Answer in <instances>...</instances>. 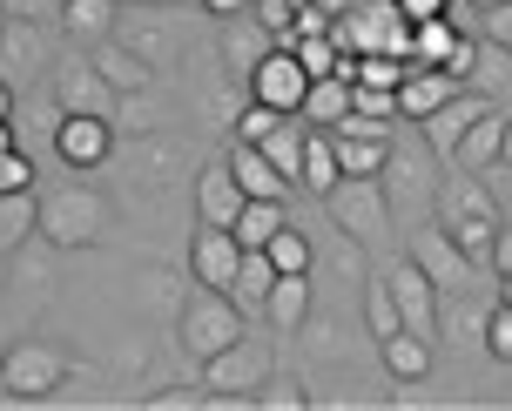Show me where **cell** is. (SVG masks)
<instances>
[{"label": "cell", "mask_w": 512, "mask_h": 411, "mask_svg": "<svg viewBox=\"0 0 512 411\" xmlns=\"http://www.w3.org/2000/svg\"><path fill=\"white\" fill-rule=\"evenodd\" d=\"M344 54H405L411 48V21L398 14V0H358L351 14L331 21Z\"/></svg>", "instance_id": "6da1fadb"}, {"label": "cell", "mask_w": 512, "mask_h": 411, "mask_svg": "<svg viewBox=\"0 0 512 411\" xmlns=\"http://www.w3.org/2000/svg\"><path fill=\"white\" fill-rule=\"evenodd\" d=\"M438 155L425 149V135L411 142V149H384V203L405 209V216H425V209H438Z\"/></svg>", "instance_id": "7a4b0ae2"}, {"label": "cell", "mask_w": 512, "mask_h": 411, "mask_svg": "<svg viewBox=\"0 0 512 411\" xmlns=\"http://www.w3.org/2000/svg\"><path fill=\"white\" fill-rule=\"evenodd\" d=\"M243 337V310H236L230 290H196L189 304H182V351L203 364L216 358L223 344H236Z\"/></svg>", "instance_id": "3957f363"}, {"label": "cell", "mask_w": 512, "mask_h": 411, "mask_svg": "<svg viewBox=\"0 0 512 411\" xmlns=\"http://www.w3.org/2000/svg\"><path fill=\"white\" fill-rule=\"evenodd\" d=\"M68 385V351H54L41 337H21V344H7V358H0V391L7 398H48V391Z\"/></svg>", "instance_id": "277c9868"}, {"label": "cell", "mask_w": 512, "mask_h": 411, "mask_svg": "<svg viewBox=\"0 0 512 411\" xmlns=\"http://www.w3.org/2000/svg\"><path fill=\"white\" fill-rule=\"evenodd\" d=\"M263 378H270V351H263L250 331L236 337V344H223L216 358H203V385H209L216 405H223V398H250Z\"/></svg>", "instance_id": "5b68a950"}, {"label": "cell", "mask_w": 512, "mask_h": 411, "mask_svg": "<svg viewBox=\"0 0 512 411\" xmlns=\"http://www.w3.org/2000/svg\"><path fill=\"white\" fill-rule=\"evenodd\" d=\"M108 223V203L95 196V189H61L54 203H41V216H34V230H48L61 250H81V243H95Z\"/></svg>", "instance_id": "8992f818"}, {"label": "cell", "mask_w": 512, "mask_h": 411, "mask_svg": "<svg viewBox=\"0 0 512 411\" xmlns=\"http://www.w3.org/2000/svg\"><path fill=\"white\" fill-rule=\"evenodd\" d=\"M324 203H331V216L344 223V236H358V243H371V236L384 230V216H391L378 176H337L331 189H324Z\"/></svg>", "instance_id": "52a82bcc"}, {"label": "cell", "mask_w": 512, "mask_h": 411, "mask_svg": "<svg viewBox=\"0 0 512 411\" xmlns=\"http://www.w3.org/2000/svg\"><path fill=\"white\" fill-rule=\"evenodd\" d=\"M304 88H310V75L297 68V54H290V48H263V54H256V68H250V102L277 108V115H297Z\"/></svg>", "instance_id": "ba28073f"}, {"label": "cell", "mask_w": 512, "mask_h": 411, "mask_svg": "<svg viewBox=\"0 0 512 411\" xmlns=\"http://www.w3.org/2000/svg\"><path fill=\"white\" fill-rule=\"evenodd\" d=\"M405 257L432 277V290H465V283H472V270H479V263L452 243V230H445V223H438V230H411V250H405Z\"/></svg>", "instance_id": "9c48e42d"}, {"label": "cell", "mask_w": 512, "mask_h": 411, "mask_svg": "<svg viewBox=\"0 0 512 411\" xmlns=\"http://www.w3.org/2000/svg\"><path fill=\"white\" fill-rule=\"evenodd\" d=\"M486 108H492V95H479V88H459V95H445V102H438L432 115L418 122V135H425V149H432L438 162H445V155L459 149V135L472 129V122H479Z\"/></svg>", "instance_id": "30bf717a"}, {"label": "cell", "mask_w": 512, "mask_h": 411, "mask_svg": "<svg viewBox=\"0 0 512 411\" xmlns=\"http://www.w3.org/2000/svg\"><path fill=\"white\" fill-rule=\"evenodd\" d=\"M384 290H391V304H398V317H405V331L418 337H438V290L432 277L418 270V263H391V277H384Z\"/></svg>", "instance_id": "8fae6325"}, {"label": "cell", "mask_w": 512, "mask_h": 411, "mask_svg": "<svg viewBox=\"0 0 512 411\" xmlns=\"http://www.w3.org/2000/svg\"><path fill=\"white\" fill-rule=\"evenodd\" d=\"M108 149H115L108 115H61V122H54V155H61L68 169H95V162H108Z\"/></svg>", "instance_id": "7c38bea8"}, {"label": "cell", "mask_w": 512, "mask_h": 411, "mask_svg": "<svg viewBox=\"0 0 512 411\" xmlns=\"http://www.w3.org/2000/svg\"><path fill=\"white\" fill-rule=\"evenodd\" d=\"M236 263H243V243H236L230 230L203 223V230H196V243H189V277L203 283V290H230Z\"/></svg>", "instance_id": "4fadbf2b"}, {"label": "cell", "mask_w": 512, "mask_h": 411, "mask_svg": "<svg viewBox=\"0 0 512 411\" xmlns=\"http://www.w3.org/2000/svg\"><path fill=\"white\" fill-rule=\"evenodd\" d=\"M459 88H465V81H452L445 68H418V61H411L405 81H398V115L425 122V115H432V108L445 102V95H459Z\"/></svg>", "instance_id": "5bb4252c"}, {"label": "cell", "mask_w": 512, "mask_h": 411, "mask_svg": "<svg viewBox=\"0 0 512 411\" xmlns=\"http://www.w3.org/2000/svg\"><path fill=\"white\" fill-rule=\"evenodd\" d=\"M499 135H506V115H499V108H486V115L459 135V149L445 155V162H452V169H465V176H486L492 162H499Z\"/></svg>", "instance_id": "9a60e30c"}, {"label": "cell", "mask_w": 512, "mask_h": 411, "mask_svg": "<svg viewBox=\"0 0 512 411\" xmlns=\"http://www.w3.org/2000/svg\"><path fill=\"white\" fill-rule=\"evenodd\" d=\"M41 68V21H0V81L14 88Z\"/></svg>", "instance_id": "2e32d148"}, {"label": "cell", "mask_w": 512, "mask_h": 411, "mask_svg": "<svg viewBox=\"0 0 512 411\" xmlns=\"http://www.w3.org/2000/svg\"><path fill=\"white\" fill-rule=\"evenodd\" d=\"M250 203L243 189H236V176H230V162H216V169H203V182H196V216L203 223H216V230H230L236 223V209Z\"/></svg>", "instance_id": "e0dca14e"}, {"label": "cell", "mask_w": 512, "mask_h": 411, "mask_svg": "<svg viewBox=\"0 0 512 411\" xmlns=\"http://www.w3.org/2000/svg\"><path fill=\"white\" fill-rule=\"evenodd\" d=\"M223 162H230V176H236V189H243V196H270V203H283V196H290V182L263 162V149H256V142H230V155H223Z\"/></svg>", "instance_id": "ac0fdd59"}, {"label": "cell", "mask_w": 512, "mask_h": 411, "mask_svg": "<svg viewBox=\"0 0 512 411\" xmlns=\"http://www.w3.org/2000/svg\"><path fill=\"white\" fill-rule=\"evenodd\" d=\"M61 115H115V88L95 75V61L61 75Z\"/></svg>", "instance_id": "d6986e66"}, {"label": "cell", "mask_w": 512, "mask_h": 411, "mask_svg": "<svg viewBox=\"0 0 512 411\" xmlns=\"http://www.w3.org/2000/svg\"><path fill=\"white\" fill-rule=\"evenodd\" d=\"M263 317H270V331H304V317H310V270H304V277H270V290H263Z\"/></svg>", "instance_id": "ffe728a7"}, {"label": "cell", "mask_w": 512, "mask_h": 411, "mask_svg": "<svg viewBox=\"0 0 512 411\" xmlns=\"http://www.w3.org/2000/svg\"><path fill=\"white\" fill-rule=\"evenodd\" d=\"M378 351H384V371H391L398 385H418V378L432 371V337H418V331H391V337H378Z\"/></svg>", "instance_id": "44dd1931"}, {"label": "cell", "mask_w": 512, "mask_h": 411, "mask_svg": "<svg viewBox=\"0 0 512 411\" xmlns=\"http://www.w3.org/2000/svg\"><path fill=\"white\" fill-rule=\"evenodd\" d=\"M337 115H351V81H344V75L310 81L304 102H297V122H310V129H331Z\"/></svg>", "instance_id": "7402d4cb"}, {"label": "cell", "mask_w": 512, "mask_h": 411, "mask_svg": "<svg viewBox=\"0 0 512 411\" xmlns=\"http://www.w3.org/2000/svg\"><path fill=\"white\" fill-rule=\"evenodd\" d=\"M438 209H445V223H452V216H492V223H499V203H492L486 176H465V169H452V176H445Z\"/></svg>", "instance_id": "603a6c76"}, {"label": "cell", "mask_w": 512, "mask_h": 411, "mask_svg": "<svg viewBox=\"0 0 512 411\" xmlns=\"http://www.w3.org/2000/svg\"><path fill=\"white\" fill-rule=\"evenodd\" d=\"M459 48V27L445 21V14H432V21H411V61H418V68H445V54Z\"/></svg>", "instance_id": "cb8c5ba5"}, {"label": "cell", "mask_w": 512, "mask_h": 411, "mask_svg": "<svg viewBox=\"0 0 512 411\" xmlns=\"http://www.w3.org/2000/svg\"><path fill=\"white\" fill-rule=\"evenodd\" d=\"M95 75H102L115 95H142V88H149V61L135 48H102L95 54Z\"/></svg>", "instance_id": "d4e9b609"}, {"label": "cell", "mask_w": 512, "mask_h": 411, "mask_svg": "<svg viewBox=\"0 0 512 411\" xmlns=\"http://www.w3.org/2000/svg\"><path fill=\"white\" fill-rule=\"evenodd\" d=\"M337 176H344V169H337L331 135H324V129H310V135H304V162H297V182H304L310 196H324V189H331Z\"/></svg>", "instance_id": "484cf974"}, {"label": "cell", "mask_w": 512, "mask_h": 411, "mask_svg": "<svg viewBox=\"0 0 512 411\" xmlns=\"http://www.w3.org/2000/svg\"><path fill=\"white\" fill-rule=\"evenodd\" d=\"M277 223H283V203H270V196H250V203L236 209L230 236H236V243H243V250H263V243L277 236Z\"/></svg>", "instance_id": "4316f807"}, {"label": "cell", "mask_w": 512, "mask_h": 411, "mask_svg": "<svg viewBox=\"0 0 512 411\" xmlns=\"http://www.w3.org/2000/svg\"><path fill=\"white\" fill-rule=\"evenodd\" d=\"M256 149H263V162H270L283 182H297V162H304V129H297V115H283V122L263 135Z\"/></svg>", "instance_id": "83f0119b"}, {"label": "cell", "mask_w": 512, "mask_h": 411, "mask_svg": "<svg viewBox=\"0 0 512 411\" xmlns=\"http://www.w3.org/2000/svg\"><path fill=\"white\" fill-rule=\"evenodd\" d=\"M54 14H61V27H68V34H81V41L115 34V0H61Z\"/></svg>", "instance_id": "f1b7e54d"}, {"label": "cell", "mask_w": 512, "mask_h": 411, "mask_svg": "<svg viewBox=\"0 0 512 411\" xmlns=\"http://www.w3.org/2000/svg\"><path fill=\"white\" fill-rule=\"evenodd\" d=\"M270 257L263 250H243V263H236V277H230V297H236V310H263V290H270Z\"/></svg>", "instance_id": "f546056e"}, {"label": "cell", "mask_w": 512, "mask_h": 411, "mask_svg": "<svg viewBox=\"0 0 512 411\" xmlns=\"http://www.w3.org/2000/svg\"><path fill=\"white\" fill-rule=\"evenodd\" d=\"M34 216H41V203H34V189H14V196H0V257H7L14 243H27V230H34Z\"/></svg>", "instance_id": "4dcf8cb0"}, {"label": "cell", "mask_w": 512, "mask_h": 411, "mask_svg": "<svg viewBox=\"0 0 512 411\" xmlns=\"http://www.w3.org/2000/svg\"><path fill=\"white\" fill-rule=\"evenodd\" d=\"M411 68V54H351V68L344 75L358 81V88H398Z\"/></svg>", "instance_id": "1f68e13d"}, {"label": "cell", "mask_w": 512, "mask_h": 411, "mask_svg": "<svg viewBox=\"0 0 512 411\" xmlns=\"http://www.w3.org/2000/svg\"><path fill=\"white\" fill-rule=\"evenodd\" d=\"M331 135V129H324ZM331 149H337V169H344V176H378L384 169V149H391V142H364V135H331Z\"/></svg>", "instance_id": "d6a6232c"}, {"label": "cell", "mask_w": 512, "mask_h": 411, "mask_svg": "<svg viewBox=\"0 0 512 411\" xmlns=\"http://www.w3.org/2000/svg\"><path fill=\"white\" fill-rule=\"evenodd\" d=\"M263 257H270V270H277V277H304V270H310V243H304V230L277 223V236L263 243Z\"/></svg>", "instance_id": "836d02e7"}, {"label": "cell", "mask_w": 512, "mask_h": 411, "mask_svg": "<svg viewBox=\"0 0 512 411\" xmlns=\"http://www.w3.org/2000/svg\"><path fill=\"white\" fill-rule=\"evenodd\" d=\"M445 230H452V243H459L479 270H492V236H499V223H492V216H452Z\"/></svg>", "instance_id": "e575fe53"}, {"label": "cell", "mask_w": 512, "mask_h": 411, "mask_svg": "<svg viewBox=\"0 0 512 411\" xmlns=\"http://www.w3.org/2000/svg\"><path fill=\"white\" fill-rule=\"evenodd\" d=\"M465 81H479V95H486V88H506V81H512V54H506V48H492L486 34H479V48H472V68H465Z\"/></svg>", "instance_id": "d590c367"}, {"label": "cell", "mask_w": 512, "mask_h": 411, "mask_svg": "<svg viewBox=\"0 0 512 411\" xmlns=\"http://www.w3.org/2000/svg\"><path fill=\"white\" fill-rule=\"evenodd\" d=\"M250 405H256V411H304V405H310V391L297 385V378H277V385L263 378V385L250 391Z\"/></svg>", "instance_id": "8d00e7d4"}, {"label": "cell", "mask_w": 512, "mask_h": 411, "mask_svg": "<svg viewBox=\"0 0 512 411\" xmlns=\"http://www.w3.org/2000/svg\"><path fill=\"white\" fill-rule=\"evenodd\" d=\"M364 317H371V337L405 331V317H398V304H391V290H384V283H364Z\"/></svg>", "instance_id": "74e56055"}, {"label": "cell", "mask_w": 512, "mask_h": 411, "mask_svg": "<svg viewBox=\"0 0 512 411\" xmlns=\"http://www.w3.org/2000/svg\"><path fill=\"white\" fill-rule=\"evenodd\" d=\"M479 344H486L499 364H512V304L492 297V317H486V331H479Z\"/></svg>", "instance_id": "f35d334b"}, {"label": "cell", "mask_w": 512, "mask_h": 411, "mask_svg": "<svg viewBox=\"0 0 512 411\" xmlns=\"http://www.w3.org/2000/svg\"><path fill=\"white\" fill-rule=\"evenodd\" d=\"M351 115H378V122H398V88H358V81H351Z\"/></svg>", "instance_id": "ab89813d"}, {"label": "cell", "mask_w": 512, "mask_h": 411, "mask_svg": "<svg viewBox=\"0 0 512 411\" xmlns=\"http://www.w3.org/2000/svg\"><path fill=\"white\" fill-rule=\"evenodd\" d=\"M14 189H34V162L21 149H0V196H14Z\"/></svg>", "instance_id": "60d3db41"}, {"label": "cell", "mask_w": 512, "mask_h": 411, "mask_svg": "<svg viewBox=\"0 0 512 411\" xmlns=\"http://www.w3.org/2000/svg\"><path fill=\"white\" fill-rule=\"evenodd\" d=\"M277 122H283L277 108H263V102H250V108H243V115H236V142H263V135L277 129Z\"/></svg>", "instance_id": "b9f144b4"}, {"label": "cell", "mask_w": 512, "mask_h": 411, "mask_svg": "<svg viewBox=\"0 0 512 411\" xmlns=\"http://www.w3.org/2000/svg\"><path fill=\"white\" fill-rule=\"evenodd\" d=\"M331 135H364V142H391V122H378V115H337Z\"/></svg>", "instance_id": "7bdbcfd3"}, {"label": "cell", "mask_w": 512, "mask_h": 411, "mask_svg": "<svg viewBox=\"0 0 512 411\" xmlns=\"http://www.w3.org/2000/svg\"><path fill=\"white\" fill-rule=\"evenodd\" d=\"M479 34H486L492 48H506V54H512V0H506V7H486V14H479Z\"/></svg>", "instance_id": "ee69618b"}, {"label": "cell", "mask_w": 512, "mask_h": 411, "mask_svg": "<svg viewBox=\"0 0 512 411\" xmlns=\"http://www.w3.org/2000/svg\"><path fill=\"white\" fill-rule=\"evenodd\" d=\"M486 189H492V203H499V223H512V162H492Z\"/></svg>", "instance_id": "f6af8a7d"}, {"label": "cell", "mask_w": 512, "mask_h": 411, "mask_svg": "<svg viewBox=\"0 0 512 411\" xmlns=\"http://www.w3.org/2000/svg\"><path fill=\"white\" fill-rule=\"evenodd\" d=\"M61 0H0V21H48Z\"/></svg>", "instance_id": "bcb514c9"}, {"label": "cell", "mask_w": 512, "mask_h": 411, "mask_svg": "<svg viewBox=\"0 0 512 411\" xmlns=\"http://www.w3.org/2000/svg\"><path fill=\"white\" fill-rule=\"evenodd\" d=\"M196 7H209L216 21H243V14H250V0H196Z\"/></svg>", "instance_id": "7dc6e473"}, {"label": "cell", "mask_w": 512, "mask_h": 411, "mask_svg": "<svg viewBox=\"0 0 512 411\" xmlns=\"http://www.w3.org/2000/svg\"><path fill=\"white\" fill-rule=\"evenodd\" d=\"M492 270H512V223H499V236H492Z\"/></svg>", "instance_id": "c3c4849f"}, {"label": "cell", "mask_w": 512, "mask_h": 411, "mask_svg": "<svg viewBox=\"0 0 512 411\" xmlns=\"http://www.w3.org/2000/svg\"><path fill=\"white\" fill-rule=\"evenodd\" d=\"M398 14L405 21H432V14H445V0H398Z\"/></svg>", "instance_id": "681fc988"}, {"label": "cell", "mask_w": 512, "mask_h": 411, "mask_svg": "<svg viewBox=\"0 0 512 411\" xmlns=\"http://www.w3.org/2000/svg\"><path fill=\"white\" fill-rule=\"evenodd\" d=\"M310 7H324V14H331V21H337V14H351L358 0H310Z\"/></svg>", "instance_id": "f907efd6"}, {"label": "cell", "mask_w": 512, "mask_h": 411, "mask_svg": "<svg viewBox=\"0 0 512 411\" xmlns=\"http://www.w3.org/2000/svg\"><path fill=\"white\" fill-rule=\"evenodd\" d=\"M0 122H14V88L0 81Z\"/></svg>", "instance_id": "816d5d0a"}, {"label": "cell", "mask_w": 512, "mask_h": 411, "mask_svg": "<svg viewBox=\"0 0 512 411\" xmlns=\"http://www.w3.org/2000/svg\"><path fill=\"white\" fill-rule=\"evenodd\" d=\"M499 162H512V115H506V135H499Z\"/></svg>", "instance_id": "f5cc1de1"}, {"label": "cell", "mask_w": 512, "mask_h": 411, "mask_svg": "<svg viewBox=\"0 0 512 411\" xmlns=\"http://www.w3.org/2000/svg\"><path fill=\"white\" fill-rule=\"evenodd\" d=\"M499 304H512V270H499Z\"/></svg>", "instance_id": "db71d44e"}, {"label": "cell", "mask_w": 512, "mask_h": 411, "mask_svg": "<svg viewBox=\"0 0 512 411\" xmlns=\"http://www.w3.org/2000/svg\"><path fill=\"white\" fill-rule=\"evenodd\" d=\"M0 149H14V122H0Z\"/></svg>", "instance_id": "11a10c76"}, {"label": "cell", "mask_w": 512, "mask_h": 411, "mask_svg": "<svg viewBox=\"0 0 512 411\" xmlns=\"http://www.w3.org/2000/svg\"><path fill=\"white\" fill-rule=\"evenodd\" d=\"M115 7H169V0H115Z\"/></svg>", "instance_id": "9f6ffc18"}, {"label": "cell", "mask_w": 512, "mask_h": 411, "mask_svg": "<svg viewBox=\"0 0 512 411\" xmlns=\"http://www.w3.org/2000/svg\"><path fill=\"white\" fill-rule=\"evenodd\" d=\"M472 7H479V14H486V7H506V0H472Z\"/></svg>", "instance_id": "6f0895ef"}, {"label": "cell", "mask_w": 512, "mask_h": 411, "mask_svg": "<svg viewBox=\"0 0 512 411\" xmlns=\"http://www.w3.org/2000/svg\"><path fill=\"white\" fill-rule=\"evenodd\" d=\"M0 290H7V270H0Z\"/></svg>", "instance_id": "680465c9"}]
</instances>
